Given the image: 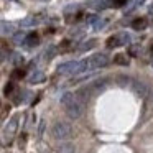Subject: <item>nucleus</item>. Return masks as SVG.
Here are the masks:
<instances>
[{"label":"nucleus","mask_w":153,"mask_h":153,"mask_svg":"<svg viewBox=\"0 0 153 153\" xmlns=\"http://www.w3.org/2000/svg\"><path fill=\"white\" fill-rule=\"evenodd\" d=\"M61 105L71 119H79L84 112V102L73 92H64L61 96Z\"/></svg>","instance_id":"nucleus-1"},{"label":"nucleus","mask_w":153,"mask_h":153,"mask_svg":"<svg viewBox=\"0 0 153 153\" xmlns=\"http://www.w3.org/2000/svg\"><path fill=\"white\" fill-rule=\"evenodd\" d=\"M107 64H109V58H107L104 53L92 54V56H89V58H86V59L79 61V69H77V74L100 69V68H105Z\"/></svg>","instance_id":"nucleus-2"},{"label":"nucleus","mask_w":153,"mask_h":153,"mask_svg":"<svg viewBox=\"0 0 153 153\" xmlns=\"http://www.w3.org/2000/svg\"><path fill=\"white\" fill-rule=\"evenodd\" d=\"M105 87V79H99V81H94V82L87 84L86 87H82V89L79 91V92L76 94L77 97H79L82 102H86V100H89L91 97L94 96V94L100 92V91Z\"/></svg>","instance_id":"nucleus-3"},{"label":"nucleus","mask_w":153,"mask_h":153,"mask_svg":"<svg viewBox=\"0 0 153 153\" xmlns=\"http://www.w3.org/2000/svg\"><path fill=\"white\" fill-rule=\"evenodd\" d=\"M51 133H53V137L56 140H68L73 137V127L68 122H56L53 125Z\"/></svg>","instance_id":"nucleus-4"},{"label":"nucleus","mask_w":153,"mask_h":153,"mask_svg":"<svg viewBox=\"0 0 153 153\" xmlns=\"http://www.w3.org/2000/svg\"><path fill=\"white\" fill-rule=\"evenodd\" d=\"M17 128H18V115H15L10 119V122L7 123V127L4 130V142L5 143H10L13 140V137L17 135Z\"/></svg>","instance_id":"nucleus-5"},{"label":"nucleus","mask_w":153,"mask_h":153,"mask_svg":"<svg viewBox=\"0 0 153 153\" xmlns=\"http://www.w3.org/2000/svg\"><path fill=\"white\" fill-rule=\"evenodd\" d=\"M132 36L128 33H119V35H114L107 40V48H117V46H123V45H128Z\"/></svg>","instance_id":"nucleus-6"},{"label":"nucleus","mask_w":153,"mask_h":153,"mask_svg":"<svg viewBox=\"0 0 153 153\" xmlns=\"http://www.w3.org/2000/svg\"><path fill=\"white\" fill-rule=\"evenodd\" d=\"M77 69H79V61H68L59 64L56 71L59 74H77Z\"/></svg>","instance_id":"nucleus-7"},{"label":"nucleus","mask_w":153,"mask_h":153,"mask_svg":"<svg viewBox=\"0 0 153 153\" xmlns=\"http://www.w3.org/2000/svg\"><path fill=\"white\" fill-rule=\"evenodd\" d=\"M86 5H87L89 8H92V10L100 12V10H105V8H109L110 5H112V2H110V0H87Z\"/></svg>","instance_id":"nucleus-8"},{"label":"nucleus","mask_w":153,"mask_h":153,"mask_svg":"<svg viewBox=\"0 0 153 153\" xmlns=\"http://www.w3.org/2000/svg\"><path fill=\"white\" fill-rule=\"evenodd\" d=\"M86 22H87V23H91V25H94V30H96V31L102 30V28L105 27V20H100L97 15H87Z\"/></svg>","instance_id":"nucleus-9"},{"label":"nucleus","mask_w":153,"mask_h":153,"mask_svg":"<svg viewBox=\"0 0 153 153\" xmlns=\"http://www.w3.org/2000/svg\"><path fill=\"white\" fill-rule=\"evenodd\" d=\"M130 86L133 87V91H135L138 96H142V97L148 96V87H146L142 81H132V82H130Z\"/></svg>","instance_id":"nucleus-10"},{"label":"nucleus","mask_w":153,"mask_h":153,"mask_svg":"<svg viewBox=\"0 0 153 153\" xmlns=\"http://www.w3.org/2000/svg\"><path fill=\"white\" fill-rule=\"evenodd\" d=\"M38 43H40V36H38V33H30V35H27V36H25V41H23V45H27L28 48L36 46Z\"/></svg>","instance_id":"nucleus-11"},{"label":"nucleus","mask_w":153,"mask_h":153,"mask_svg":"<svg viewBox=\"0 0 153 153\" xmlns=\"http://www.w3.org/2000/svg\"><path fill=\"white\" fill-rule=\"evenodd\" d=\"M45 79H46V76H45V73H41V71H35L33 74L30 76V84H40V82H45Z\"/></svg>","instance_id":"nucleus-12"},{"label":"nucleus","mask_w":153,"mask_h":153,"mask_svg":"<svg viewBox=\"0 0 153 153\" xmlns=\"http://www.w3.org/2000/svg\"><path fill=\"white\" fill-rule=\"evenodd\" d=\"M114 63L119 64V66H127V64H128V56H127V54L119 53V54L114 56Z\"/></svg>","instance_id":"nucleus-13"},{"label":"nucleus","mask_w":153,"mask_h":153,"mask_svg":"<svg viewBox=\"0 0 153 153\" xmlns=\"http://www.w3.org/2000/svg\"><path fill=\"white\" fill-rule=\"evenodd\" d=\"M132 28L133 30H145L146 28V20L145 18H135V20L132 22Z\"/></svg>","instance_id":"nucleus-14"},{"label":"nucleus","mask_w":153,"mask_h":153,"mask_svg":"<svg viewBox=\"0 0 153 153\" xmlns=\"http://www.w3.org/2000/svg\"><path fill=\"white\" fill-rule=\"evenodd\" d=\"M58 153H74V145L73 143H61L58 146Z\"/></svg>","instance_id":"nucleus-15"},{"label":"nucleus","mask_w":153,"mask_h":153,"mask_svg":"<svg viewBox=\"0 0 153 153\" xmlns=\"http://www.w3.org/2000/svg\"><path fill=\"white\" fill-rule=\"evenodd\" d=\"M96 45H97L96 40H89V41H84L82 45H79V48H77V50H79V51H89V50H92Z\"/></svg>","instance_id":"nucleus-16"},{"label":"nucleus","mask_w":153,"mask_h":153,"mask_svg":"<svg viewBox=\"0 0 153 153\" xmlns=\"http://www.w3.org/2000/svg\"><path fill=\"white\" fill-rule=\"evenodd\" d=\"M25 36H27V35H25L23 31H18V33H15V35H13V43H15V45H23Z\"/></svg>","instance_id":"nucleus-17"},{"label":"nucleus","mask_w":153,"mask_h":153,"mask_svg":"<svg viewBox=\"0 0 153 153\" xmlns=\"http://www.w3.org/2000/svg\"><path fill=\"white\" fill-rule=\"evenodd\" d=\"M12 61H13V64L15 66H20V64H23V56H22L20 53H13L12 54Z\"/></svg>","instance_id":"nucleus-18"},{"label":"nucleus","mask_w":153,"mask_h":153,"mask_svg":"<svg viewBox=\"0 0 153 153\" xmlns=\"http://www.w3.org/2000/svg\"><path fill=\"white\" fill-rule=\"evenodd\" d=\"M140 53H142V48H140L138 45H133V46L130 48V56H140Z\"/></svg>","instance_id":"nucleus-19"},{"label":"nucleus","mask_w":153,"mask_h":153,"mask_svg":"<svg viewBox=\"0 0 153 153\" xmlns=\"http://www.w3.org/2000/svg\"><path fill=\"white\" fill-rule=\"evenodd\" d=\"M12 31H13V28H12L10 25L0 23V33H12Z\"/></svg>","instance_id":"nucleus-20"},{"label":"nucleus","mask_w":153,"mask_h":153,"mask_svg":"<svg viewBox=\"0 0 153 153\" xmlns=\"http://www.w3.org/2000/svg\"><path fill=\"white\" fill-rule=\"evenodd\" d=\"M23 76H25V71L23 69H15L13 73H12V77H13V79H22Z\"/></svg>","instance_id":"nucleus-21"},{"label":"nucleus","mask_w":153,"mask_h":153,"mask_svg":"<svg viewBox=\"0 0 153 153\" xmlns=\"http://www.w3.org/2000/svg\"><path fill=\"white\" fill-rule=\"evenodd\" d=\"M54 53H56V48L51 46L50 50H46V54H45V58H46V59H51V58L54 56Z\"/></svg>","instance_id":"nucleus-22"},{"label":"nucleus","mask_w":153,"mask_h":153,"mask_svg":"<svg viewBox=\"0 0 153 153\" xmlns=\"http://www.w3.org/2000/svg\"><path fill=\"white\" fill-rule=\"evenodd\" d=\"M13 89H15L13 82H8L7 86H5V96H10V94L13 92Z\"/></svg>","instance_id":"nucleus-23"},{"label":"nucleus","mask_w":153,"mask_h":153,"mask_svg":"<svg viewBox=\"0 0 153 153\" xmlns=\"http://www.w3.org/2000/svg\"><path fill=\"white\" fill-rule=\"evenodd\" d=\"M77 8H79L77 5H69V7H66V8H64V13H66V15H69V13H74V12H76Z\"/></svg>","instance_id":"nucleus-24"},{"label":"nucleus","mask_w":153,"mask_h":153,"mask_svg":"<svg viewBox=\"0 0 153 153\" xmlns=\"http://www.w3.org/2000/svg\"><path fill=\"white\" fill-rule=\"evenodd\" d=\"M125 4H127V0H114L112 2L114 7H122V5H125Z\"/></svg>","instance_id":"nucleus-25"},{"label":"nucleus","mask_w":153,"mask_h":153,"mask_svg":"<svg viewBox=\"0 0 153 153\" xmlns=\"http://www.w3.org/2000/svg\"><path fill=\"white\" fill-rule=\"evenodd\" d=\"M5 58H7V51H5V50H2V48H0V63H2V61H4Z\"/></svg>","instance_id":"nucleus-26"},{"label":"nucleus","mask_w":153,"mask_h":153,"mask_svg":"<svg viewBox=\"0 0 153 153\" xmlns=\"http://www.w3.org/2000/svg\"><path fill=\"white\" fill-rule=\"evenodd\" d=\"M43 132H45V122H41L40 128H38V135H43Z\"/></svg>","instance_id":"nucleus-27"},{"label":"nucleus","mask_w":153,"mask_h":153,"mask_svg":"<svg viewBox=\"0 0 153 153\" xmlns=\"http://www.w3.org/2000/svg\"><path fill=\"white\" fill-rule=\"evenodd\" d=\"M145 4V0H135V7H138V5Z\"/></svg>","instance_id":"nucleus-28"},{"label":"nucleus","mask_w":153,"mask_h":153,"mask_svg":"<svg viewBox=\"0 0 153 153\" xmlns=\"http://www.w3.org/2000/svg\"><path fill=\"white\" fill-rule=\"evenodd\" d=\"M150 15H153V5L150 7Z\"/></svg>","instance_id":"nucleus-29"},{"label":"nucleus","mask_w":153,"mask_h":153,"mask_svg":"<svg viewBox=\"0 0 153 153\" xmlns=\"http://www.w3.org/2000/svg\"><path fill=\"white\" fill-rule=\"evenodd\" d=\"M152 56H153V46H152Z\"/></svg>","instance_id":"nucleus-30"},{"label":"nucleus","mask_w":153,"mask_h":153,"mask_svg":"<svg viewBox=\"0 0 153 153\" xmlns=\"http://www.w3.org/2000/svg\"><path fill=\"white\" fill-rule=\"evenodd\" d=\"M12 2H18V0H12Z\"/></svg>","instance_id":"nucleus-31"}]
</instances>
